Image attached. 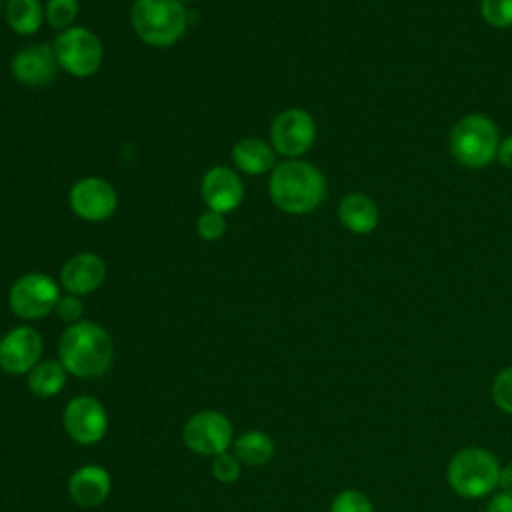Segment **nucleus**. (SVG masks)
<instances>
[{
	"label": "nucleus",
	"mask_w": 512,
	"mask_h": 512,
	"mask_svg": "<svg viewBox=\"0 0 512 512\" xmlns=\"http://www.w3.org/2000/svg\"><path fill=\"white\" fill-rule=\"evenodd\" d=\"M272 204L292 216L314 212L326 198V178L310 162L292 158L276 164L268 178Z\"/></svg>",
	"instance_id": "nucleus-1"
},
{
	"label": "nucleus",
	"mask_w": 512,
	"mask_h": 512,
	"mask_svg": "<svg viewBox=\"0 0 512 512\" xmlns=\"http://www.w3.org/2000/svg\"><path fill=\"white\" fill-rule=\"evenodd\" d=\"M58 356L66 372L78 378H94L104 374L112 364V338L100 324L80 320L62 332Z\"/></svg>",
	"instance_id": "nucleus-2"
},
{
	"label": "nucleus",
	"mask_w": 512,
	"mask_h": 512,
	"mask_svg": "<svg viewBox=\"0 0 512 512\" xmlns=\"http://www.w3.org/2000/svg\"><path fill=\"white\" fill-rule=\"evenodd\" d=\"M130 24L144 44L168 48L184 36L188 14L182 0H134Z\"/></svg>",
	"instance_id": "nucleus-3"
},
{
	"label": "nucleus",
	"mask_w": 512,
	"mask_h": 512,
	"mask_svg": "<svg viewBox=\"0 0 512 512\" xmlns=\"http://www.w3.org/2000/svg\"><path fill=\"white\" fill-rule=\"evenodd\" d=\"M500 464L496 456L478 446L456 452L448 464L446 476L450 488L462 498H482L496 490L500 482Z\"/></svg>",
	"instance_id": "nucleus-4"
},
{
	"label": "nucleus",
	"mask_w": 512,
	"mask_h": 512,
	"mask_svg": "<svg viewBox=\"0 0 512 512\" xmlns=\"http://www.w3.org/2000/svg\"><path fill=\"white\" fill-rule=\"evenodd\" d=\"M500 134L492 118L484 114L462 116L448 138L450 154L464 168H484L498 152Z\"/></svg>",
	"instance_id": "nucleus-5"
},
{
	"label": "nucleus",
	"mask_w": 512,
	"mask_h": 512,
	"mask_svg": "<svg viewBox=\"0 0 512 512\" xmlns=\"http://www.w3.org/2000/svg\"><path fill=\"white\" fill-rule=\"evenodd\" d=\"M52 48L60 70L72 78L94 76L104 62V48L100 38L84 26H72L64 32H58Z\"/></svg>",
	"instance_id": "nucleus-6"
},
{
	"label": "nucleus",
	"mask_w": 512,
	"mask_h": 512,
	"mask_svg": "<svg viewBox=\"0 0 512 512\" xmlns=\"http://www.w3.org/2000/svg\"><path fill=\"white\" fill-rule=\"evenodd\" d=\"M60 298L56 280L44 272H28L14 280L8 292L10 310L24 320H40L54 312Z\"/></svg>",
	"instance_id": "nucleus-7"
},
{
	"label": "nucleus",
	"mask_w": 512,
	"mask_h": 512,
	"mask_svg": "<svg viewBox=\"0 0 512 512\" xmlns=\"http://www.w3.org/2000/svg\"><path fill=\"white\" fill-rule=\"evenodd\" d=\"M316 140V122L302 108L282 110L270 124V144L286 160L304 156Z\"/></svg>",
	"instance_id": "nucleus-8"
},
{
	"label": "nucleus",
	"mask_w": 512,
	"mask_h": 512,
	"mask_svg": "<svg viewBox=\"0 0 512 512\" xmlns=\"http://www.w3.org/2000/svg\"><path fill=\"white\" fill-rule=\"evenodd\" d=\"M72 212L84 222H104L118 208L116 188L100 176H84L76 180L68 192Z\"/></svg>",
	"instance_id": "nucleus-9"
},
{
	"label": "nucleus",
	"mask_w": 512,
	"mask_h": 512,
	"mask_svg": "<svg viewBox=\"0 0 512 512\" xmlns=\"http://www.w3.org/2000/svg\"><path fill=\"white\" fill-rule=\"evenodd\" d=\"M184 442L196 454L218 456L226 452L232 442V424L222 412H198L190 416L184 426Z\"/></svg>",
	"instance_id": "nucleus-10"
},
{
	"label": "nucleus",
	"mask_w": 512,
	"mask_h": 512,
	"mask_svg": "<svg viewBox=\"0 0 512 512\" xmlns=\"http://www.w3.org/2000/svg\"><path fill=\"white\" fill-rule=\"evenodd\" d=\"M60 66L52 44H28L20 48L10 60V72L14 80L28 88H42L50 84Z\"/></svg>",
	"instance_id": "nucleus-11"
},
{
	"label": "nucleus",
	"mask_w": 512,
	"mask_h": 512,
	"mask_svg": "<svg viewBox=\"0 0 512 512\" xmlns=\"http://www.w3.org/2000/svg\"><path fill=\"white\" fill-rule=\"evenodd\" d=\"M64 428L78 444H94L106 434V410L96 398L78 396L64 408Z\"/></svg>",
	"instance_id": "nucleus-12"
},
{
	"label": "nucleus",
	"mask_w": 512,
	"mask_h": 512,
	"mask_svg": "<svg viewBox=\"0 0 512 512\" xmlns=\"http://www.w3.org/2000/svg\"><path fill=\"white\" fill-rule=\"evenodd\" d=\"M200 196L208 210L228 214L244 200V184L236 170L228 166H212L200 180Z\"/></svg>",
	"instance_id": "nucleus-13"
},
{
	"label": "nucleus",
	"mask_w": 512,
	"mask_h": 512,
	"mask_svg": "<svg viewBox=\"0 0 512 512\" xmlns=\"http://www.w3.org/2000/svg\"><path fill=\"white\" fill-rule=\"evenodd\" d=\"M42 354V336L32 326H16L0 340V368L10 374L30 372Z\"/></svg>",
	"instance_id": "nucleus-14"
},
{
	"label": "nucleus",
	"mask_w": 512,
	"mask_h": 512,
	"mask_svg": "<svg viewBox=\"0 0 512 512\" xmlns=\"http://www.w3.org/2000/svg\"><path fill=\"white\" fill-rule=\"evenodd\" d=\"M106 280V264L94 252H80L60 268V284L68 294L84 296L98 290Z\"/></svg>",
	"instance_id": "nucleus-15"
},
{
	"label": "nucleus",
	"mask_w": 512,
	"mask_h": 512,
	"mask_svg": "<svg viewBox=\"0 0 512 512\" xmlns=\"http://www.w3.org/2000/svg\"><path fill=\"white\" fill-rule=\"evenodd\" d=\"M68 492L80 506H98L110 494V474L96 464H86L70 476Z\"/></svg>",
	"instance_id": "nucleus-16"
},
{
	"label": "nucleus",
	"mask_w": 512,
	"mask_h": 512,
	"mask_svg": "<svg viewBox=\"0 0 512 512\" xmlns=\"http://www.w3.org/2000/svg\"><path fill=\"white\" fill-rule=\"evenodd\" d=\"M230 158L234 168L248 176H260V174L272 172V168L276 166V152L272 144L254 136L238 140L232 146Z\"/></svg>",
	"instance_id": "nucleus-17"
},
{
	"label": "nucleus",
	"mask_w": 512,
	"mask_h": 512,
	"mask_svg": "<svg viewBox=\"0 0 512 512\" xmlns=\"http://www.w3.org/2000/svg\"><path fill=\"white\" fill-rule=\"evenodd\" d=\"M338 218L342 226L352 234H370L376 230L380 212L374 200L362 192L346 194L338 204Z\"/></svg>",
	"instance_id": "nucleus-18"
},
{
	"label": "nucleus",
	"mask_w": 512,
	"mask_h": 512,
	"mask_svg": "<svg viewBox=\"0 0 512 512\" xmlns=\"http://www.w3.org/2000/svg\"><path fill=\"white\" fill-rule=\"evenodd\" d=\"M4 18L14 34L32 36L44 22V4L40 0H8Z\"/></svg>",
	"instance_id": "nucleus-19"
},
{
	"label": "nucleus",
	"mask_w": 512,
	"mask_h": 512,
	"mask_svg": "<svg viewBox=\"0 0 512 512\" xmlns=\"http://www.w3.org/2000/svg\"><path fill=\"white\" fill-rule=\"evenodd\" d=\"M66 384V368L60 362L44 360L28 372V388L38 398H50L58 394Z\"/></svg>",
	"instance_id": "nucleus-20"
},
{
	"label": "nucleus",
	"mask_w": 512,
	"mask_h": 512,
	"mask_svg": "<svg viewBox=\"0 0 512 512\" xmlns=\"http://www.w3.org/2000/svg\"><path fill=\"white\" fill-rule=\"evenodd\" d=\"M236 458L250 466H262L266 464L274 454V442L268 434L260 430H250L236 438L234 442Z\"/></svg>",
	"instance_id": "nucleus-21"
},
{
	"label": "nucleus",
	"mask_w": 512,
	"mask_h": 512,
	"mask_svg": "<svg viewBox=\"0 0 512 512\" xmlns=\"http://www.w3.org/2000/svg\"><path fill=\"white\" fill-rule=\"evenodd\" d=\"M80 12L78 0H46L44 4V22L58 32H64L74 26Z\"/></svg>",
	"instance_id": "nucleus-22"
},
{
	"label": "nucleus",
	"mask_w": 512,
	"mask_h": 512,
	"mask_svg": "<svg viewBox=\"0 0 512 512\" xmlns=\"http://www.w3.org/2000/svg\"><path fill=\"white\" fill-rule=\"evenodd\" d=\"M480 14L494 28H510L512 0H480Z\"/></svg>",
	"instance_id": "nucleus-23"
},
{
	"label": "nucleus",
	"mask_w": 512,
	"mask_h": 512,
	"mask_svg": "<svg viewBox=\"0 0 512 512\" xmlns=\"http://www.w3.org/2000/svg\"><path fill=\"white\" fill-rule=\"evenodd\" d=\"M228 222L224 218V214L214 212V210H206L198 216L196 220V232L204 242H216L226 234Z\"/></svg>",
	"instance_id": "nucleus-24"
},
{
	"label": "nucleus",
	"mask_w": 512,
	"mask_h": 512,
	"mask_svg": "<svg viewBox=\"0 0 512 512\" xmlns=\"http://www.w3.org/2000/svg\"><path fill=\"white\" fill-rule=\"evenodd\" d=\"M330 512H374L372 502L358 490H342L334 496Z\"/></svg>",
	"instance_id": "nucleus-25"
},
{
	"label": "nucleus",
	"mask_w": 512,
	"mask_h": 512,
	"mask_svg": "<svg viewBox=\"0 0 512 512\" xmlns=\"http://www.w3.org/2000/svg\"><path fill=\"white\" fill-rule=\"evenodd\" d=\"M492 400L502 412L512 414V366H506L496 374L492 382Z\"/></svg>",
	"instance_id": "nucleus-26"
},
{
	"label": "nucleus",
	"mask_w": 512,
	"mask_h": 512,
	"mask_svg": "<svg viewBox=\"0 0 512 512\" xmlns=\"http://www.w3.org/2000/svg\"><path fill=\"white\" fill-rule=\"evenodd\" d=\"M212 474L216 476V480L230 484L240 476V460L236 456H230L228 452H222L212 462Z\"/></svg>",
	"instance_id": "nucleus-27"
},
{
	"label": "nucleus",
	"mask_w": 512,
	"mask_h": 512,
	"mask_svg": "<svg viewBox=\"0 0 512 512\" xmlns=\"http://www.w3.org/2000/svg\"><path fill=\"white\" fill-rule=\"evenodd\" d=\"M54 312L58 314L60 320H64L68 324H76V322H80V318L84 314V304H82V300L78 296L66 294V296L58 298Z\"/></svg>",
	"instance_id": "nucleus-28"
},
{
	"label": "nucleus",
	"mask_w": 512,
	"mask_h": 512,
	"mask_svg": "<svg viewBox=\"0 0 512 512\" xmlns=\"http://www.w3.org/2000/svg\"><path fill=\"white\" fill-rule=\"evenodd\" d=\"M486 512H512V496L498 492L496 496H492V500L488 502Z\"/></svg>",
	"instance_id": "nucleus-29"
},
{
	"label": "nucleus",
	"mask_w": 512,
	"mask_h": 512,
	"mask_svg": "<svg viewBox=\"0 0 512 512\" xmlns=\"http://www.w3.org/2000/svg\"><path fill=\"white\" fill-rule=\"evenodd\" d=\"M496 158H498V162H500L502 166H506V168L512 170V134L506 136L504 140H500Z\"/></svg>",
	"instance_id": "nucleus-30"
},
{
	"label": "nucleus",
	"mask_w": 512,
	"mask_h": 512,
	"mask_svg": "<svg viewBox=\"0 0 512 512\" xmlns=\"http://www.w3.org/2000/svg\"><path fill=\"white\" fill-rule=\"evenodd\" d=\"M498 486L502 488L504 494H510V496H512V464H508V466H504V468L500 470V482H498Z\"/></svg>",
	"instance_id": "nucleus-31"
},
{
	"label": "nucleus",
	"mask_w": 512,
	"mask_h": 512,
	"mask_svg": "<svg viewBox=\"0 0 512 512\" xmlns=\"http://www.w3.org/2000/svg\"><path fill=\"white\" fill-rule=\"evenodd\" d=\"M2 10H4V6H2V2H0V14H2Z\"/></svg>",
	"instance_id": "nucleus-32"
},
{
	"label": "nucleus",
	"mask_w": 512,
	"mask_h": 512,
	"mask_svg": "<svg viewBox=\"0 0 512 512\" xmlns=\"http://www.w3.org/2000/svg\"><path fill=\"white\" fill-rule=\"evenodd\" d=\"M182 2H184V0H182ZM186 2H190V0H186Z\"/></svg>",
	"instance_id": "nucleus-33"
}]
</instances>
